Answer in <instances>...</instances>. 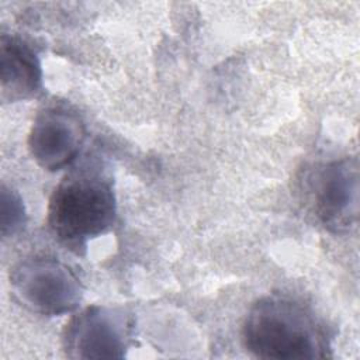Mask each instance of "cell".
Wrapping results in <instances>:
<instances>
[{
	"mask_svg": "<svg viewBox=\"0 0 360 360\" xmlns=\"http://www.w3.org/2000/svg\"><path fill=\"white\" fill-rule=\"evenodd\" d=\"M25 207L21 195L6 184L1 186V235L3 238L14 236L25 225Z\"/></svg>",
	"mask_w": 360,
	"mask_h": 360,
	"instance_id": "8",
	"label": "cell"
},
{
	"mask_svg": "<svg viewBox=\"0 0 360 360\" xmlns=\"http://www.w3.org/2000/svg\"><path fill=\"white\" fill-rule=\"evenodd\" d=\"M301 191L309 212L329 232L345 233L356 225L359 166L354 158H333L307 167Z\"/></svg>",
	"mask_w": 360,
	"mask_h": 360,
	"instance_id": "3",
	"label": "cell"
},
{
	"mask_svg": "<svg viewBox=\"0 0 360 360\" xmlns=\"http://www.w3.org/2000/svg\"><path fill=\"white\" fill-rule=\"evenodd\" d=\"M115 218L112 180L94 166H83L66 174L53 188L46 210L52 235L76 253L91 239L108 232Z\"/></svg>",
	"mask_w": 360,
	"mask_h": 360,
	"instance_id": "2",
	"label": "cell"
},
{
	"mask_svg": "<svg viewBox=\"0 0 360 360\" xmlns=\"http://www.w3.org/2000/svg\"><path fill=\"white\" fill-rule=\"evenodd\" d=\"M42 89V69L37 52L15 35L1 34L0 90L4 103L24 101Z\"/></svg>",
	"mask_w": 360,
	"mask_h": 360,
	"instance_id": "7",
	"label": "cell"
},
{
	"mask_svg": "<svg viewBox=\"0 0 360 360\" xmlns=\"http://www.w3.org/2000/svg\"><path fill=\"white\" fill-rule=\"evenodd\" d=\"M242 342L260 359H323L332 350V333L323 319L302 301L281 294L264 295L249 308Z\"/></svg>",
	"mask_w": 360,
	"mask_h": 360,
	"instance_id": "1",
	"label": "cell"
},
{
	"mask_svg": "<svg viewBox=\"0 0 360 360\" xmlns=\"http://www.w3.org/2000/svg\"><path fill=\"white\" fill-rule=\"evenodd\" d=\"M132 330V316L124 308L90 305L69 319L62 346L69 359H122Z\"/></svg>",
	"mask_w": 360,
	"mask_h": 360,
	"instance_id": "5",
	"label": "cell"
},
{
	"mask_svg": "<svg viewBox=\"0 0 360 360\" xmlns=\"http://www.w3.org/2000/svg\"><path fill=\"white\" fill-rule=\"evenodd\" d=\"M10 284L25 307L46 316L73 312L83 295L76 273L59 259L45 255L18 262L10 273Z\"/></svg>",
	"mask_w": 360,
	"mask_h": 360,
	"instance_id": "4",
	"label": "cell"
},
{
	"mask_svg": "<svg viewBox=\"0 0 360 360\" xmlns=\"http://www.w3.org/2000/svg\"><path fill=\"white\" fill-rule=\"evenodd\" d=\"M84 139L86 125L79 112L68 104L53 103L35 115L28 134V149L39 167L58 172L77 158Z\"/></svg>",
	"mask_w": 360,
	"mask_h": 360,
	"instance_id": "6",
	"label": "cell"
}]
</instances>
